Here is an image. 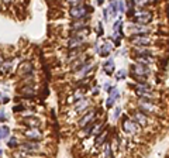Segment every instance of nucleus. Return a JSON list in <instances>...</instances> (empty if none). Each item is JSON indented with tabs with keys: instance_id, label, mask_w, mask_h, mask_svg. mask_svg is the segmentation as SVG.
I'll return each mask as SVG.
<instances>
[{
	"instance_id": "nucleus-14",
	"label": "nucleus",
	"mask_w": 169,
	"mask_h": 158,
	"mask_svg": "<svg viewBox=\"0 0 169 158\" xmlns=\"http://www.w3.org/2000/svg\"><path fill=\"white\" fill-rule=\"evenodd\" d=\"M134 119H135V121L138 123V124H141V126H147V124H148L147 116L144 115V113H141V111H135V113H134Z\"/></svg>"
},
{
	"instance_id": "nucleus-27",
	"label": "nucleus",
	"mask_w": 169,
	"mask_h": 158,
	"mask_svg": "<svg viewBox=\"0 0 169 158\" xmlns=\"http://www.w3.org/2000/svg\"><path fill=\"white\" fill-rule=\"evenodd\" d=\"M10 68H11V61H7L6 64L3 65V71L4 72H9V71H10Z\"/></svg>"
},
{
	"instance_id": "nucleus-12",
	"label": "nucleus",
	"mask_w": 169,
	"mask_h": 158,
	"mask_svg": "<svg viewBox=\"0 0 169 158\" xmlns=\"http://www.w3.org/2000/svg\"><path fill=\"white\" fill-rule=\"evenodd\" d=\"M93 117H95V111H89V113H86V115L79 120V127H82V128L86 127V126L89 124V121L93 120Z\"/></svg>"
},
{
	"instance_id": "nucleus-26",
	"label": "nucleus",
	"mask_w": 169,
	"mask_h": 158,
	"mask_svg": "<svg viewBox=\"0 0 169 158\" xmlns=\"http://www.w3.org/2000/svg\"><path fill=\"white\" fill-rule=\"evenodd\" d=\"M120 28H121V20L116 21V23H114V26H113V30H114V33H117V30H120Z\"/></svg>"
},
{
	"instance_id": "nucleus-18",
	"label": "nucleus",
	"mask_w": 169,
	"mask_h": 158,
	"mask_svg": "<svg viewBox=\"0 0 169 158\" xmlns=\"http://www.w3.org/2000/svg\"><path fill=\"white\" fill-rule=\"evenodd\" d=\"M20 92H21V95H24V96H30V98H33L34 95H35L33 86H26V87H23Z\"/></svg>"
},
{
	"instance_id": "nucleus-31",
	"label": "nucleus",
	"mask_w": 169,
	"mask_h": 158,
	"mask_svg": "<svg viewBox=\"0 0 169 158\" xmlns=\"http://www.w3.org/2000/svg\"><path fill=\"white\" fill-rule=\"evenodd\" d=\"M0 100H3V103H6V102H9V98L4 96L3 93H0Z\"/></svg>"
},
{
	"instance_id": "nucleus-9",
	"label": "nucleus",
	"mask_w": 169,
	"mask_h": 158,
	"mask_svg": "<svg viewBox=\"0 0 169 158\" xmlns=\"http://www.w3.org/2000/svg\"><path fill=\"white\" fill-rule=\"evenodd\" d=\"M24 134L27 136V138H30V140H34V141H38L42 138V133H41L38 128H30V130H27Z\"/></svg>"
},
{
	"instance_id": "nucleus-23",
	"label": "nucleus",
	"mask_w": 169,
	"mask_h": 158,
	"mask_svg": "<svg viewBox=\"0 0 169 158\" xmlns=\"http://www.w3.org/2000/svg\"><path fill=\"white\" fill-rule=\"evenodd\" d=\"M104 140H106V133H102V134H99V136H97V140H96V141H95V145H96V147L102 145Z\"/></svg>"
},
{
	"instance_id": "nucleus-28",
	"label": "nucleus",
	"mask_w": 169,
	"mask_h": 158,
	"mask_svg": "<svg viewBox=\"0 0 169 158\" xmlns=\"http://www.w3.org/2000/svg\"><path fill=\"white\" fill-rule=\"evenodd\" d=\"M116 76H117V79H124V78H126V71H124V69L119 71V74H117Z\"/></svg>"
},
{
	"instance_id": "nucleus-24",
	"label": "nucleus",
	"mask_w": 169,
	"mask_h": 158,
	"mask_svg": "<svg viewBox=\"0 0 169 158\" xmlns=\"http://www.w3.org/2000/svg\"><path fill=\"white\" fill-rule=\"evenodd\" d=\"M95 127H96V126H95V121L92 120V121L89 123V124H87L86 127H85V134H90V133H92V130H93Z\"/></svg>"
},
{
	"instance_id": "nucleus-32",
	"label": "nucleus",
	"mask_w": 169,
	"mask_h": 158,
	"mask_svg": "<svg viewBox=\"0 0 169 158\" xmlns=\"http://www.w3.org/2000/svg\"><path fill=\"white\" fill-rule=\"evenodd\" d=\"M120 111H121V109L117 107V109H116V111H114V119H117V117L120 116Z\"/></svg>"
},
{
	"instance_id": "nucleus-3",
	"label": "nucleus",
	"mask_w": 169,
	"mask_h": 158,
	"mask_svg": "<svg viewBox=\"0 0 169 158\" xmlns=\"http://www.w3.org/2000/svg\"><path fill=\"white\" fill-rule=\"evenodd\" d=\"M83 40H85V38H83L82 34L75 33L72 37L68 40V48H69V50H73V48L80 47V45H82V43H83Z\"/></svg>"
},
{
	"instance_id": "nucleus-25",
	"label": "nucleus",
	"mask_w": 169,
	"mask_h": 158,
	"mask_svg": "<svg viewBox=\"0 0 169 158\" xmlns=\"http://www.w3.org/2000/svg\"><path fill=\"white\" fill-rule=\"evenodd\" d=\"M18 144V141H17V137H11L10 140H9V143H7V145L10 148H13V147H16V145Z\"/></svg>"
},
{
	"instance_id": "nucleus-21",
	"label": "nucleus",
	"mask_w": 169,
	"mask_h": 158,
	"mask_svg": "<svg viewBox=\"0 0 169 158\" xmlns=\"http://www.w3.org/2000/svg\"><path fill=\"white\" fill-rule=\"evenodd\" d=\"M9 134H10V128L7 127V126H2V128H0V136H2V138L9 137Z\"/></svg>"
},
{
	"instance_id": "nucleus-34",
	"label": "nucleus",
	"mask_w": 169,
	"mask_h": 158,
	"mask_svg": "<svg viewBox=\"0 0 169 158\" xmlns=\"http://www.w3.org/2000/svg\"><path fill=\"white\" fill-rule=\"evenodd\" d=\"M104 89H106V91H111L113 87L110 86V83H109V82H107V83H104Z\"/></svg>"
},
{
	"instance_id": "nucleus-2",
	"label": "nucleus",
	"mask_w": 169,
	"mask_h": 158,
	"mask_svg": "<svg viewBox=\"0 0 169 158\" xmlns=\"http://www.w3.org/2000/svg\"><path fill=\"white\" fill-rule=\"evenodd\" d=\"M131 72H133V76H138V78H144L148 75V67L147 65H143V64H135L131 67Z\"/></svg>"
},
{
	"instance_id": "nucleus-16",
	"label": "nucleus",
	"mask_w": 169,
	"mask_h": 158,
	"mask_svg": "<svg viewBox=\"0 0 169 158\" xmlns=\"http://www.w3.org/2000/svg\"><path fill=\"white\" fill-rule=\"evenodd\" d=\"M130 31H131V33H134L135 35H141V33H147V31H148V28L144 27V26H137V24H134V26H131V27H130Z\"/></svg>"
},
{
	"instance_id": "nucleus-30",
	"label": "nucleus",
	"mask_w": 169,
	"mask_h": 158,
	"mask_svg": "<svg viewBox=\"0 0 169 158\" xmlns=\"http://www.w3.org/2000/svg\"><path fill=\"white\" fill-rule=\"evenodd\" d=\"M117 6H119V10L123 13V11H124V4L121 3V2H117Z\"/></svg>"
},
{
	"instance_id": "nucleus-7",
	"label": "nucleus",
	"mask_w": 169,
	"mask_h": 158,
	"mask_svg": "<svg viewBox=\"0 0 169 158\" xmlns=\"http://www.w3.org/2000/svg\"><path fill=\"white\" fill-rule=\"evenodd\" d=\"M21 150L23 151H27L28 154H31V152H35L40 150V144L37 141H26L21 144Z\"/></svg>"
},
{
	"instance_id": "nucleus-20",
	"label": "nucleus",
	"mask_w": 169,
	"mask_h": 158,
	"mask_svg": "<svg viewBox=\"0 0 169 158\" xmlns=\"http://www.w3.org/2000/svg\"><path fill=\"white\" fill-rule=\"evenodd\" d=\"M92 67H93V65H92V62H87V64L85 65V67H83L82 69H80V71H79V76H85V75H86L87 72L90 71V68H92Z\"/></svg>"
},
{
	"instance_id": "nucleus-6",
	"label": "nucleus",
	"mask_w": 169,
	"mask_h": 158,
	"mask_svg": "<svg viewBox=\"0 0 169 158\" xmlns=\"http://www.w3.org/2000/svg\"><path fill=\"white\" fill-rule=\"evenodd\" d=\"M18 74L21 76H28V75L33 74V64L28 62V61H24L18 65Z\"/></svg>"
},
{
	"instance_id": "nucleus-35",
	"label": "nucleus",
	"mask_w": 169,
	"mask_h": 158,
	"mask_svg": "<svg viewBox=\"0 0 169 158\" xmlns=\"http://www.w3.org/2000/svg\"><path fill=\"white\" fill-rule=\"evenodd\" d=\"M2 154H3V150H2V148H0V155H2Z\"/></svg>"
},
{
	"instance_id": "nucleus-11",
	"label": "nucleus",
	"mask_w": 169,
	"mask_h": 158,
	"mask_svg": "<svg viewBox=\"0 0 169 158\" xmlns=\"http://www.w3.org/2000/svg\"><path fill=\"white\" fill-rule=\"evenodd\" d=\"M111 50H113V45L110 43H106V44H103L102 47H97L96 52H97V54H100V55H103V57H107Z\"/></svg>"
},
{
	"instance_id": "nucleus-36",
	"label": "nucleus",
	"mask_w": 169,
	"mask_h": 158,
	"mask_svg": "<svg viewBox=\"0 0 169 158\" xmlns=\"http://www.w3.org/2000/svg\"><path fill=\"white\" fill-rule=\"evenodd\" d=\"M0 140H2V136H0Z\"/></svg>"
},
{
	"instance_id": "nucleus-33",
	"label": "nucleus",
	"mask_w": 169,
	"mask_h": 158,
	"mask_svg": "<svg viewBox=\"0 0 169 158\" xmlns=\"http://www.w3.org/2000/svg\"><path fill=\"white\" fill-rule=\"evenodd\" d=\"M13 110H14V111H23V110H24V106H16Z\"/></svg>"
},
{
	"instance_id": "nucleus-15",
	"label": "nucleus",
	"mask_w": 169,
	"mask_h": 158,
	"mask_svg": "<svg viewBox=\"0 0 169 158\" xmlns=\"http://www.w3.org/2000/svg\"><path fill=\"white\" fill-rule=\"evenodd\" d=\"M124 130H126L127 133H135L137 131V124L134 123V121L126 119V120H124Z\"/></svg>"
},
{
	"instance_id": "nucleus-17",
	"label": "nucleus",
	"mask_w": 169,
	"mask_h": 158,
	"mask_svg": "<svg viewBox=\"0 0 169 158\" xmlns=\"http://www.w3.org/2000/svg\"><path fill=\"white\" fill-rule=\"evenodd\" d=\"M104 71L107 72V74H113V71H114V61L113 59H107L106 62H104Z\"/></svg>"
},
{
	"instance_id": "nucleus-1",
	"label": "nucleus",
	"mask_w": 169,
	"mask_h": 158,
	"mask_svg": "<svg viewBox=\"0 0 169 158\" xmlns=\"http://www.w3.org/2000/svg\"><path fill=\"white\" fill-rule=\"evenodd\" d=\"M131 20L137 26H145L147 23H149V21L152 20V13L148 10H139L138 13H135V16Z\"/></svg>"
},
{
	"instance_id": "nucleus-10",
	"label": "nucleus",
	"mask_w": 169,
	"mask_h": 158,
	"mask_svg": "<svg viewBox=\"0 0 169 158\" xmlns=\"http://www.w3.org/2000/svg\"><path fill=\"white\" fill-rule=\"evenodd\" d=\"M109 93L110 95H109V99H107V102H106V106L107 107H111L113 104H114V102H116V99L120 96V93H119V89H116V87H113Z\"/></svg>"
},
{
	"instance_id": "nucleus-8",
	"label": "nucleus",
	"mask_w": 169,
	"mask_h": 158,
	"mask_svg": "<svg viewBox=\"0 0 169 158\" xmlns=\"http://www.w3.org/2000/svg\"><path fill=\"white\" fill-rule=\"evenodd\" d=\"M70 16L75 18V20H79L86 16V6H79V7H73L70 9Z\"/></svg>"
},
{
	"instance_id": "nucleus-13",
	"label": "nucleus",
	"mask_w": 169,
	"mask_h": 158,
	"mask_svg": "<svg viewBox=\"0 0 169 158\" xmlns=\"http://www.w3.org/2000/svg\"><path fill=\"white\" fill-rule=\"evenodd\" d=\"M24 124H27V127L30 126L31 128H37L38 126H40V119H37V117H26L23 120Z\"/></svg>"
},
{
	"instance_id": "nucleus-19",
	"label": "nucleus",
	"mask_w": 169,
	"mask_h": 158,
	"mask_svg": "<svg viewBox=\"0 0 169 158\" xmlns=\"http://www.w3.org/2000/svg\"><path fill=\"white\" fill-rule=\"evenodd\" d=\"M87 107V99H82L80 102H78V104L75 106V110L76 111H82L83 109Z\"/></svg>"
},
{
	"instance_id": "nucleus-4",
	"label": "nucleus",
	"mask_w": 169,
	"mask_h": 158,
	"mask_svg": "<svg viewBox=\"0 0 169 158\" xmlns=\"http://www.w3.org/2000/svg\"><path fill=\"white\" fill-rule=\"evenodd\" d=\"M130 41L137 47H145V45L151 44V38L147 37V35H134V37H131Z\"/></svg>"
},
{
	"instance_id": "nucleus-29",
	"label": "nucleus",
	"mask_w": 169,
	"mask_h": 158,
	"mask_svg": "<svg viewBox=\"0 0 169 158\" xmlns=\"http://www.w3.org/2000/svg\"><path fill=\"white\" fill-rule=\"evenodd\" d=\"M6 120V115H4V110L0 109V121H4Z\"/></svg>"
},
{
	"instance_id": "nucleus-22",
	"label": "nucleus",
	"mask_w": 169,
	"mask_h": 158,
	"mask_svg": "<svg viewBox=\"0 0 169 158\" xmlns=\"http://www.w3.org/2000/svg\"><path fill=\"white\" fill-rule=\"evenodd\" d=\"M70 28L78 33V31H82L83 28H85V24L83 23H73V24H70Z\"/></svg>"
},
{
	"instance_id": "nucleus-5",
	"label": "nucleus",
	"mask_w": 169,
	"mask_h": 158,
	"mask_svg": "<svg viewBox=\"0 0 169 158\" xmlns=\"http://www.w3.org/2000/svg\"><path fill=\"white\" fill-rule=\"evenodd\" d=\"M139 110H141V113L148 116L155 110V107H154V104L151 103V102L145 100V99H141V100H139Z\"/></svg>"
}]
</instances>
